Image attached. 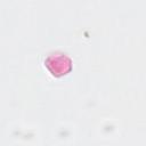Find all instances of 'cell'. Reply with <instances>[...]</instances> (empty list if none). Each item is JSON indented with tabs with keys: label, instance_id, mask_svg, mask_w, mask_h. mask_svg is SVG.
Wrapping results in <instances>:
<instances>
[{
	"label": "cell",
	"instance_id": "6da1fadb",
	"mask_svg": "<svg viewBox=\"0 0 146 146\" xmlns=\"http://www.w3.org/2000/svg\"><path fill=\"white\" fill-rule=\"evenodd\" d=\"M48 70L55 75L60 76L66 74L72 68V60L63 52H52L44 60Z\"/></svg>",
	"mask_w": 146,
	"mask_h": 146
}]
</instances>
